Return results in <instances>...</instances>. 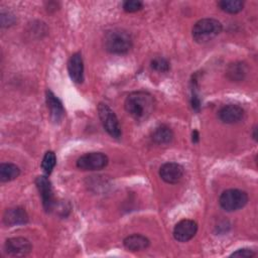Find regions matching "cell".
<instances>
[{
	"label": "cell",
	"mask_w": 258,
	"mask_h": 258,
	"mask_svg": "<svg viewBox=\"0 0 258 258\" xmlns=\"http://www.w3.org/2000/svg\"><path fill=\"white\" fill-rule=\"evenodd\" d=\"M152 139L157 144H168L173 139V132L167 125L161 124L154 129L152 133Z\"/></svg>",
	"instance_id": "2e32d148"
},
{
	"label": "cell",
	"mask_w": 258,
	"mask_h": 258,
	"mask_svg": "<svg viewBox=\"0 0 258 258\" xmlns=\"http://www.w3.org/2000/svg\"><path fill=\"white\" fill-rule=\"evenodd\" d=\"M222 31V24L214 18H203L196 22L191 35L196 42L206 43L218 36Z\"/></svg>",
	"instance_id": "3957f363"
},
{
	"label": "cell",
	"mask_w": 258,
	"mask_h": 258,
	"mask_svg": "<svg viewBox=\"0 0 258 258\" xmlns=\"http://www.w3.org/2000/svg\"><path fill=\"white\" fill-rule=\"evenodd\" d=\"M218 116L220 120L226 124H234L241 121L244 117V110L234 104L226 105L219 110Z\"/></svg>",
	"instance_id": "8fae6325"
},
{
	"label": "cell",
	"mask_w": 258,
	"mask_h": 258,
	"mask_svg": "<svg viewBox=\"0 0 258 258\" xmlns=\"http://www.w3.org/2000/svg\"><path fill=\"white\" fill-rule=\"evenodd\" d=\"M35 184L38 188V191L41 196L42 200V206L46 212H49L52 207H53V194H52V188H51V183L49 179L44 176H38L35 180Z\"/></svg>",
	"instance_id": "30bf717a"
},
{
	"label": "cell",
	"mask_w": 258,
	"mask_h": 258,
	"mask_svg": "<svg viewBox=\"0 0 258 258\" xmlns=\"http://www.w3.org/2000/svg\"><path fill=\"white\" fill-rule=\"evenodd\" d=\"M124 246L129 251H141L149 246V240L140 234H133L124 239Z\"/></svg>",
	"instance_id": "9a60e30c"
},
{
	"label": "cell",
	"mask_w": 258,
	"mask_h": 258,
	"mask_svg": "<svg viewBox=\"0 0 258 258\" xmlns=\"http://www.w3.org/2000/svg\"><path fill=\"white\" fill-rule=\"evenodd\" d=\"M68 71L71 79L77 83L81 84L84 81V63L81 53H74L68 62Z\"/></svg>",
	"instance_id": "4fadbf2b"
},
{
	"label": "cell",
	"mask_w": 258,
	"mask_h": 258,
	"mask_svg": "<svg viewBox=\"0 0 258 258\" xmlns=\"http://www.w3.org/2000/svg\"><path fill=\"white\" fill-rule=\"evenodd\" d=\"M55 163H56L55 154L52 151H47L44 154L42 162H41V167H42V170L44 171V173L45 174H50L52 169L55 166Z\"/></svg>",
	"instance_id": "ffe728a7"
},
{
	"label": "cell",
	"mask_w": 258,
	"mask_h": 258,
	"mask_svg": "<svg viewBox=\"0 0 258 258\" xmlns=\"http://www.w3.org/2000/svg\"><path fill=\"white\" fill-rule=\"evenodd\" d=\"M198 231V225L192 220H181L173 229V237L176 241L184 243L195 237Z\"/></svg>",
	"instance_id": "ba28073f"
},
{
	"label": "cell",
	"mask_w": 258,
	"mask_h": 258,
	"mask_svg": "<svg viewBox=\"0 0 258 258\" xmlns=\"http://www.w3.org/2000/svg\"><path fill=\"white\" fill-rule=\"evenodd\" d=\"M220 206L227 212H234L242 209L248 203V195L246 191L230 188L224 190L219 199Z\"/></svg>",
	"instance_id": "277c9868"
},
{
	"label": "cell",
	"mask_w": 258,
	"mask_h": 258,
	"mask_svg": "<svg viewBox=\"0 0 258 258\" xmlns=\"http://www.w3.org/2000/svg\"><path fill=\"white\" fill-rule=\"evenodd\" d=\"M151 69L160 73H166L169 70V62L166 58L161 56L154 57L150 62Z\"/></svg>",
	"instance_id": "44dd1931"
},
{
	"label": "cell",
	"mask_w": 258,
	"mask_h": 258,
	"mask_svg": "<svg viewBox=\"0 0 258 258\" xmlns=\"http://www.w3.org/2000/svg\"><path fill=\"white\" fill-rule=\"evenodd\" d=\"M143 3L138 0H127L123 3V9L126 12H136L142 9Z\"/></svg>",
	"instance_id": "7402d4cb"
},
{
	"label": "cell",
	"mask_w": 258,
	"mask_h": 258,
	"mask_svg": "<svg viewBox=\"0 0 258 258\" xmlns=\"http://www.w3.org/2000/svg\"><path fill=\"white\" fill-rule=\"evenodd\" d=\"M28 222V215L24 209L16 207L7 209L3 215V223L8 227L24 225Z\"/></svg>",
	"instance_id": "7c38bea8"
},
{
	"label": "cell",
	"mask_w": 258,
	"mask_h": 258,
	"mask_svg": "<svg viewBox=\"0 0 258 258\" xmlns=\"http://www.w3.org/2000/svg\"><path fill=\"white\" fill-rule=\"evenodd\" d=\"M104 46L110 53H127L132 47L131 34L122 28L110 29L105 33Z\"/></svg>",
	"instance_id": "7a4b0ae2"
},
{
	"label": "cell",
	"mask_w": 258,
	"mask_h": 258,
	"mask_svg": "<svg viewBox=\"0 0 258 258\" xmlns=\"http://www.w3.org/2000/svg\"><path fill=\"white\" fill-rule=\"evenodd\" d=\"M20 174V169L13 163H1L0 164V180L7 182L15 179Z\"/></svg>",
	"instance_id": "ac0fdd59"
},
{
	"label": "cell",
	"mask_w": 258,
	"mask_h": 258,
	"mask_svg": "<svg viewBox=\"0 0 258 258\" xmlns=\"http://www.w3.org/2000/svg\"><path fill=\"white\" fill-rule=\"evenodd\" d=\"M247 66L246 63L244 62H234V63H231L227 71H226V74H227V77L233 81V82H240L242 80H244V78L246 77L247 75Z\"/></svg>",
	"instance_id": "e0dca14e"
},
{
	"label": "cell",
	"mask_w": 258,
	"mask_h": 258,
	"mask_svg": "<svg viewBox=\"0 0 258 258\" xmlns=\"http://www.w3.org/2000/svg\"><path fill=\"white\" fill-rule=\"evenodd\" d=\"M108 157L102 152H89L77 160V167L82 170H99L108 164Z\"/></svg>",
	"instance_id": "8992f818"
},
{
	"label": "cell",
	"mask_w": 258,
	"mask_h": 258,
	"mask_svg": "<svg viewBox=\"0 0 258 258\" xmlns=\"http://www.w3.org/2000/svg\"><path fill=\"white\" fill-rule=\"evenodd\" d=\"M256 253L252 250V249H248V248H243V249H239L235 252H233L231 254L232 257H242V258H251L253 256H255Z\"/></svg>",
	"instance_id": "603a6c76"
},
{
	"label": "cell",
	"mask_w": 258,
	"mask_h": 258,
	"mask_svg": "<svg viewBox=\"0 0 258 258\" xmlns=\"http://www.w3.org/2000/svg\"><path fill=\"white\" fill-rule=\"evenodd\" d=\"M98 114L102 125L108 134L114 138H120L122 134L121 127L116 114L111 110V108L104 103H100L98 105Z\"/></svg>",
	"instance_id": "5b68a950"
},
{
	"label": "cell",
	"mask_w": 258,
	"mask_h": 258,
	"mask_svg": "<svg viewBox=\"0 0 258 258\" xmlns=\"http://www.w3.org/2000/svg\"><path fill=\"white\" fill-rule=\"evenodd\" d=\"M218 6L227 13L235 14L243 9L244 2L241 0H222L218 2Z\"/></svg>",
	"instance_id": "d6986e66"
},
{
	"label": "cell",
	"mask_w": 258,
	"mask_h": 258,
	"mask_svg": "<svg viewBox=\"0 0 258 258\" xmlns=\"http://www.w3.org/2000/svg\"><path fill=\"white\" fill-rule=\"evenodd\" d=\"M46 104L50 112V117L54 122H58L64 115V110L61 102L54 96L51 91H46Z\"/></svg>",
	"instance_id": "5bb4252c"
},
{
	"label": "cell",
	"mask_w": 258,
	"mask_h": 258,
	"mask_svg": "<svg viewBox=\"0 0 258 258\" xmlns=\"http://www.w3.org/2000/svg\"><path fill=\"white\" fill-rule=\"evenodd\" d=\"M124 108L136 121H144L153 113L155 99L150 93L145 91L132 92L127 96Z\"/></svg>",
	"instance_id": "6da1fadb"
},
{
	"label": "cell",
	"mask_w": 258,
	"mask_h": 258,
	"mask_svg": "<svg viewBox=\"0 0 258 258\" xmlns=\"http://www.w3.org/2000/svg\"><path fill=\"white\" fill-rule=\"evenodd\" d=\"M191 140H192V142L194 143H198L199 142V137H200V135H199V132L197 131V130H194L192 131V134H191Z\"/></svg>",
	"instance_id": "cb8c5ba5"
},
{
	"label": "cell",
	"mask_w": 258,
	"mask_h": 258,
	"mask_svg": "<svg viewBox=\"0 0 258 258\" xmlns=\"http://www.w3.org/2000/svg\"><path fill=\"white\" fill-rule=\"evenodd\" d=\"M32 246L30 242L23 237H14L6 240L4 245L5 252L13 257L26 256L30 253Z\"/></svg>",
	"instance_id": "52a82bcc"
},
{
	"label": "cell",
	"mask_w": 258,
	"mask_h": 258,
	"mask_svg": "<svg viewBox=\"0 0 258 258\" xmlns=\"http://www.w3.org/2000/svg\"><path fill=\"white\" fill-rule=\"evenodd\" d=\"M183 173V167L176 162H166L159 168L161 179L167 183H177L181 180Z\"/></svg>",
	"instance_id": "9c48e42d"
},
{
	"label": "cell",
	"mask_w": 258,
	"mask_h": 258,
	"mask_svg": "<svg viewBox=\"0 0 258 258\" xmlns=\"http://www.w3.org/2000/svg\"><path fill=\"white\" fill-rule=\"evenodd\" d=\"M256 131H257V128L256 127H254L253 128V138L256 140L257 139V134H256Z\"/></svg>",
	"instance_id": "d4e9b609"
}]
</instances>
